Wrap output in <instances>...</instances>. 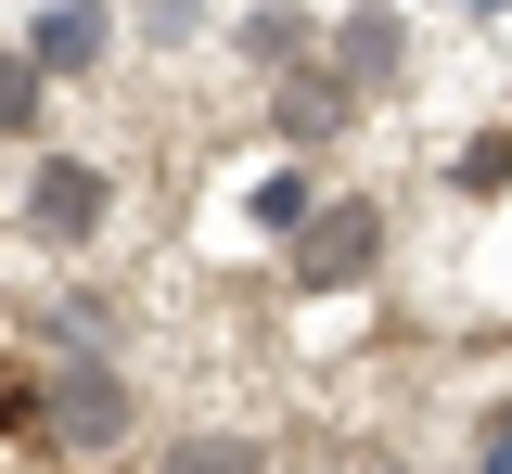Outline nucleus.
<instances>
[{"label": "nucleus", "instance_id": "nucleus-1", "mask_svg": "<svg viewBox=\"0 0 512 474\" xmlns=\"http://www.w3.org/2000/svg\"><path fill=\"white\" fill-rule=\"evenodd\" d=\"M128 436H141V385H128V359H52L39 462H52V474H103V462H128Z\"/></svg>", "mask_w": 512, "mask_h": 474}, {"label": "nucleus", "instance_id": "nucleus-2", "mask_svg": "<svg viewBox=\"0 0 512 474\" xmlns=\"http://www.w3.org/2000/svg\"><path fill=\"white\" fill-rule=\"evenodd\" d=\"M372 270H384V205L372 193H333L308 231L282 244V282H295V295H359Z\"/></svg>", "mask_w": 512, "mask_h": 474}, {"label": "nucleus", "instance_id": "nucleus-3", "mask_svg": "<svg viewBox=\"0 0 512 474\" xmlns=\"http://www.w3.org/2000/svg\"><path fill=\"white\" fill-rule=\"evenodd\" d=\"M13 218H26V244H103V218H116V180L90 167V154H39L26 167V193H13Z\"/></svg>", "mask_w": 512, "mask_h": 474}, {"label": "nucleus", "instance_id": "nucleus-4", "mask_svg": "<svg viewBox=\"0 0 512 474\" xmlns=\"http://www.w3.org/2000/svg\"><path fill=\"white\" fill-rule=\"evenodd\" d=\"M116 39H128L116 0H39V26H26V52H39V77H52V90L116 77Z\"/></svg>", "mask_w": 512, "mask_h": 474}, {"label": "nucleus", "instance_id": "nucleus-5", "mask_svg": "<svg viewBox=\"0 0 512 474\" xmlns=\"http://www.w3.org/2000/svg\"><path fill=\"white\" fill-rule=\"evenodd\" d=\"M320 65L346 77L359 103H372V90H397V77H410V26H397V0H359V13H333V39H320Z\"/></svg>", "mask_w": 512, "mask_h": 474}, {"label": "nucleus", "instance_id": "nucleus-6", "mask_svg": "<svg viewBox=\"0 0 512 474\" xmlns=\"http://www.w3.org/2000/svg\"><path fill=\"white\" fill-rule=\"evenodd\" d=\"M26 334H39V359H116V346H128V308H116V282H52Z\"/></svg>", "mask_w": 512, "mask_h": 474}, {"label": "nucleus", "instance_id": "nucleus-7", "mask_svg": "<svg viewBox=\"0 0 512 474\" xmlns=\"http://www.w3.org/2000/svg\"><path fill=\"white\" fill-rule=\"evenodd\" d=\"M269 129L295 141V154H333V141L359 129V90L333 65H308V77H269Z\"/></svg>", "mask_w": 512, "mask_h": 474}, {"label": "nucleus", "instance_id": "nucleus-8", "mask_svg": "<svg viewBox=\"0 0 512 474\" xmlns=\"http://www.w3.org/2000/svg\"><path fill=\"white\" fill-rule=\"evenodd\" d=\"M320 39H333V13H308V0H256L244 26H231V52H244L256 77H308Z\"/></svg>", "mask_w": 512, "mask_h": 474}, {"label": "nucleus", "instance_id": "nucleus-9", "mask_svg": "<svg viewBox=\"0 0 512 474\" xmlns=\"http://www.w3.org/2000/svg\"><path fill=\"white\" fill-rule=\"evenodd\" d=\"M141 474H282V449H269V436H244V423H205V436H167Z\"/></svg>", "mask_w": 512, "mask_h": 474}, {"label": "nucleus", "instance_id": "nucleus-10", "mask_svg": "<svg viewBox=\"0 0 512 474\" xmlns=\"http://www.w3.org/2000/svg\"><path fill=\"white\" fill-rule=\"evenodd\" d=\"M320 205H333V180H320V167H269V180L244 193V231H256V244H295Z\"/></svg>", "mask_w": 512, "mask_h": 474}, {"label": "nucleus", "instance_id": "nucleus-11", "mask_svg": "<svg viewBox=\"0 0 512 474\" xmlns=\"http://www.w3.org/2000/svg\"><path fill=\"white\" fill-rule=\"evenodd\" d=\"M39 116H52V77L26 39H0V141H39Z\"/></svg>", "mask_w": 512, "mask_h": 474}, {"label": "nucleus", "instance_id": "nucleus-12", "mask_svg": "<svg viewBox=\"0 0 512 474\" xmlns=\"http://www.w3.org/2000/svg\"><path fill=\"white\" fill-rule=\"evenodd\" d=\"M448 193H461V205H500V193H512V129L448 141Z\"/></svg>", "mask_w": 512, "mask_h": 474}, {"label": "nucleus", "instance_id": "nucleus-13", "mask_svg": "<svg viewBox=\"0 0 512 474\" xmlns=\"http://www.w3.org/2000/svg\"><path fill=\"white\" fill-rule=\"evenodd\" d=\"M39 410H52V359H0V449H39Z\"/></svg>", "mask_w": 512, "mask_h": 474}, {"label": "nucleus", "instance_id": "nucleus-14", "mask_svg": "<svg viewBox=\"0 0 512 474\" xmlns=\"http://www.w3.org/2000/svg\"><path fill=\"white\" fill-rule=\"evenodd\" d=\"M128 39H141V52H192V39H205V0H141Z\"/></svg>", "mask_w": 512, "mask_h": 474}, {"label": "nucleus", "instance_id": "nucleus-15", "mask_svg": "<svg viewBox=\"0 0 512 474\" xmlns=\"http://www.w3.org/2000/svg\"><path fill=\"white\" fill-rule=\"evenodd\" d=\"M461 474H512V398L474 423V462H461Z\"/></svg>", "mask_w": 512, "mask_h": 474}, {"label": "nucleus", "instance_id": "nucleus-16", "mask_svg": "<svg viewBox=\"0 0 512 474\" xmlns=\"http://www.w3.org/2000/svg\"><path fill=\"white\" fill-rule=\"evenodd\" d=\"M308 474H397V462H359V449H346V462H308Z\"/></svg>", "mask_w": 512, "mask_h": 474}, {"label": "nucleus", "instance_id": "nucleus-17", "mask_svg": "<svg viewBox=\"0 0 512 474\" xmlns=\"http://www.w3.org/2000/svg\"><path fill=\"white\" fill-rule=\"evenodd\" d=\"M474 13H512V0H474Z\"/></svg>", "mask_w": 512, "mask_h": 474}, {"label": "nucleus", "instance_id": "nucleus-18", "mask_svg": "<svg viewBox=\"0 0 512 474\" xmlns=\"http://www.w3.org/2000/svg\"><path fill=\"white\" fill-rule=\"evenodd\" d=\"M103 474H141V462H103Z\"/></svg>", "mask_w": 512, "mask_h": 474}]
</instances>
